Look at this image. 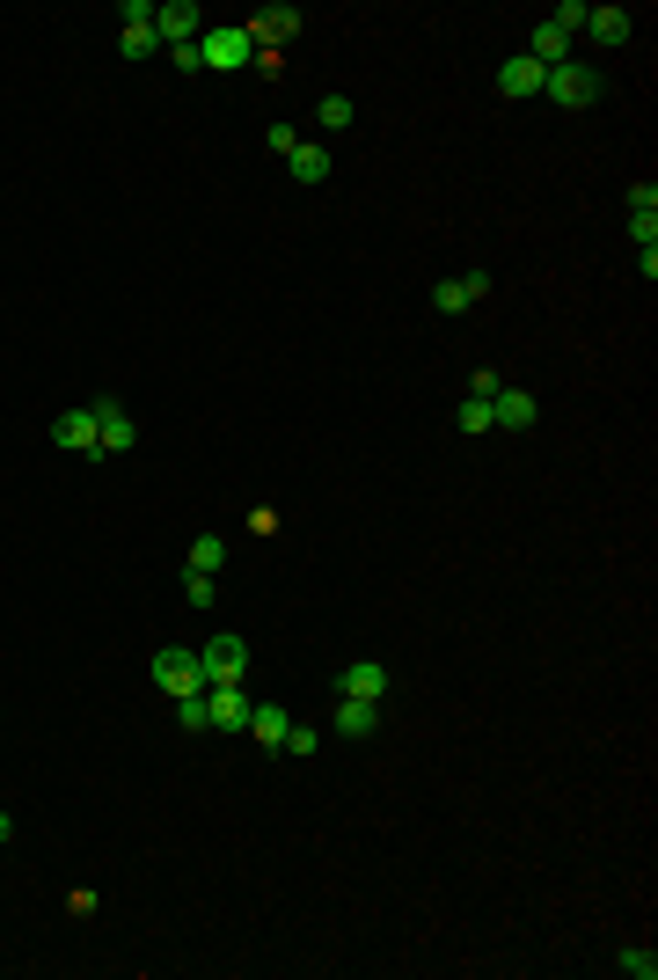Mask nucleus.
<instances>
[{"label": "nucleus", "mask_w": 658, "mask_h": 980, "mask_svg": "<svg viewBox=\"0 0 658 980\" xmlns=\"http://www.w3.org/2000/svg\"><path fill=\"white\" fill-rule=\"evenodd\" d=\"M154 51H161L154 29H124V59H154Z\"/></svg>", "instance_id": "a878e982"}, {"label": "nucleus", "mask_w": 658, "mask_h": 980, "mask_svg": "<svg viewBox=\"0 0 658 980\" xmlns=\"http://www.w3.org/2000/svg\"><path fill=\"white\" fill-rule=\"evenodd\" d=\"M198 59H205V74H242L249 59H256V45H249L242 23H205V37H198Z\"/></svg>", "instance_id": "f257e3e1"}, {"label": "nucleus", "mask_w": 658, "mask_h": 980, "mask_svg": "<svg viewBox=\"0 0 658 980\" xmlns=\"http://www.w3.org/2000/svg\"><path fill=\"white\" fill-rule=\"evenodd\" d=\"M286 732H292V717L278 710V703H256V710H249V739H264V746H286Z\"/></svg>", "instance_id": "f3484780"}, {"label": "nucleus", "mask_w": 658, "mask_h": 980, "mask_svg": "<svg viewBox=\"0 0 658 980\" xmlns=\"http://www.w3.org/2000/svg\"><path fill=\"white\" fill-rule=\"evenodd\" d=\"M476 300H490V271H468V278H439V286H432V308H439V315H468Z\"/></svg>", "instance_id": "6e6552de"}, {"label": "nucleus", "mask_w": 658, "mask_h": 980, "mask_svg": "<svg viewBox=\"0 0 658 980\" xmlns=\"http://www.w3.org/2000/svg\"><path fill=\"white\" fill-rule=\"evenodd\" d=\"M219 564H227V535H198L191 541V571H213L219 578Z\"/></svg>", "instance_id": "a211bd4d"}, {"label": "nucleus", "mask_w": 658, "mask_h": 980, "mask_svg": "<svg viewBox=\"0 0 658 980\" xmlns=\"http://www.w3.org/2000/svg\"><path fill=\"white\" fill-rule=\"evenodd\" d=\"M315 124H322V132H344V124H351V96H322Z\"/></svg>", "instance_id": "4be33fe9"}, {"label": "nucleus", "mask_w": 658, "mask_h": 980, "mask_svg": "<svg viewBox=\"0 0 658 980\" xmlns=\"http://www.w3.org/2000/svg\"><path fill=\"white\" fill-rule=\"evenodd\" d=\"M146 673H154V688H161V695H198V688H205V673H198V652H154V666H146Z\"/></svg>", "instance_id": "39448f33"}, {"label": "nucleus", "mask_w": 658, "mask_h": 980, "mask_svg": "<svg viewBox=\"0 0 658 980\" xmlns=\"http://www.w3.org/2000/svg\"><path fill=\"white\" fill-rule=\"evenodd\" d=\"M249 45L256 51H278L286 45V37H300V8H286V0H271V8H256V15H249Z\"/></svg>", "instance_id": "0eeeda50"}, {"label": "nucleus", "mask_w": 658, "mask_h": 980, "mask_svg": "<svg viewBox=\"0 0 658 980\" xmlns=\"http://www.w3.org/2000/svg\"><path fill=\"white\" fill-rule=\"evenodd\" d=\"M169 59H176V74H205V59H198V45H176Z\"/></svg>", "instance_id": "7c9ffc66"}, {"label": "nucleus", "mask_w": 658, "mask_h": 980, "mask_svg": "<svg viewBox=\"0 0 658 980\" xmlns=\"http://www.w3.org/2000/svg\"><path fill=\"white\" fill-rule=\"evenodd\" d=\"M454 425H462V432H498V425H490V395H462Z\"/></svg>", "instance_id": "aec40b11"}, {"label": "nucleus", "mask_w": 658, "mask_h": 980, "mask_svg": "<svg viewBox=\"0 0 658 980\" xmlns=\"http://www.w3.org/2000/svg\"><path fill=\"white\" fill-rule=\"evenodd\" d=\"M630 242L636 249H658V213H630Z\"/></svg>", "instance_id": "393cba45"}, {"label": "nucleus", "mask_w": 658, "mask_h": 980, "mask_svg": "<svg viewBox=\"0 0 658 980\" xmlns=\"http://www.w3.org/2000/svg\"><path fill=\"white\" fill-rule=\"evenodd\" d=\"M614 966H622L630 980H658V952H651V944H630V952H614Z\"/></svg>", "instance_id": "6ab92c4d"}, {"label": "nucleus", "mask_w": 658, "mask_h": 980, "mask_svg": "<svg viewBox=\"0 0 658 980\" xmlns=\"http://www.w3.org/2000/svg\"><path fill=\"white\" fill-rule=\"evenodd\" d=\"M96 900H103L96 885H73V893H67V907H73V915H96Z\"/></svg>", "instance_id": "c756f323"}, {"label": "nucleus", "mask_w": 658, "mask_h": 980, "mask_svg": "<svg viewBox=\"0 0 658 980\" xmlns=\"http://www.w3.org/2000/svg\"><path fill=\"white\" fill-rule=\"evenodd\" d=\"M154 37H161V45H198V37H205V8H198V0H161V8H154Z\"/></svg>", "instance_id": "423d86ee"}, {"label": "nucleus", "mask_w": 658, "mask_h": 980, "mask_svg": "<svg viewBox=\"0 0 658 980\" xmlns=\"http://www.w3.org/2000/svg\"><path fill=\"white\" fill-rule=\"evenodd\" d=\"M154 8H161V0H124L118 23H124V29H154Z\"/></svg>", "instance_id": "b1692460"}, {"label": "nucleus", "mask_w": 658, "mask_h": 980, "mask_svg": "<svg viewBox=\"0 0 658 980\" xmlns=\"http://www.w3.org/2000/svg\"><path fill=\"white\" fill-rule=\"evenodd\" d=\"M541 96L563 103V110H585V103H600V74H593L585 59H563V67L541 74Z\"/></svg>", "instance_id": "f03ea898"}, {"label": "nucleus", "mask_w": 658, "mask_h": 980, "mask_svg": "<svg viewBox=\"0 0 658 980\" xmlns=\"http://www.w3.org/2000/svg\"><path fill=\"white\" fill-rule=\"evenodd\" d=\"M630 29H636L630 8H585V37L593 45H630Z\"/></svg>", "instance_id": "4468645a"}, {"label": "nucleus", "mask_w": 658, "mask_h": 980, "mask_svg": "<svg viewBox=\"0 0 658 980\" xmlns=\"http://www.w3.org/2000/svg\"><path fill=\"white\" fill-rule=\"evenodd\" d=\"M286 162H292V176H300V183H330V169H337V162H330V147H315V140H300Z\"/></svg>", "instance_id": "dca6fc26"}, {"label": "nucleus", "mask_w": 658, "mask_h": 980, "mask_svg": "<svg viewBox=\"0 0 658 980\" xmlns=\"http://www.w3.org/2000/svg\"><path fill=\"white\" fill-rule=\"evenodd\" d=\"M337 695H366V703H381V695H388V666H373V659L344 666V673H337Z\"/></svg>", "instance_id": "2eb2a0df"}, {"label": "nucleus", "mask_w": 658, "mask_h": 980, "mask_svg": "<svg viewBox=\"0 0 658 980\" xmlns=\"http://www.w3.org/2000/svg\"><path fill=\"white\" fill-rule=\"evenodd\" d=\"M549 23H557L563 37L578 45V37H585V0H563V8H557V15H549Z\"/></svg>", "instance_id": "5701e85b"}, {"label": "nucleus", "mask_w": 658, "mask_h": 980, "mask_svg": "<svg viewBox=\"0 0 658 980\" xmlns=\"http://www.w3.org/2000/svg\"><path fill=\"white\" fill-rule=\"evenodd\" d=\"M278 754H292V761H308V754H315V732H308V725H292V732H286V746H278Z\"/></svg>", "instance_id": "cd10ccee"}, {"label": "nucleus", "mask_w": 658, "mask_h": 980, "mask_svg": "<svg viewBox=\"0 0 658 980\" xmlns=\"http://www.w3.org/2000/svg\"><path fill=\"white\" fill-rule=\"evenodd\" d=\"M264 147H271V154H292V147H300V132H292V124H271Z\"/></svg>", "instance_id": "c85d7f7f"}, {"label": "nucleus", "mask_w": 658, "mask_h": 980, "mask_svg": "<svg viewBox=\"0 0 658 980\" xmlns=\"http://www.w3.org/2000/svg\"><path fill=\"white\" fill-rule=\"evenodd\" d=\"M630 213H658V183H636V191H630Z\"/></svg>", "instance_id": "473e14b6"}, {"label": "nucleus", "mask_w": 658, "mask_h": 980, "mask_svg": "<svg viewBox=\"0 0 658 980\" xmlns=\"http://www.w3.org/2000/svg\"><path fill=\"white\" fill-rule=\"evenodd\" d=\"M498 389H505V373H490V367L468 373V395H498Z\"/></svg>", "instance_id": "2f4dec72"}, {"label": "nucleus", "mask_w": 658, "mask_h": 980, "mask_svg": "<svg viewBox=\"0 0 658 980\" xmlns=\"http://www.w3.org/2000/svg\"><path fill=\"white\" fill-rule=\"evenodd\" d=\"M198 673H205V688H235L249 673V644L227 630V637H213V644H198Z\"/></svg>", "instance_id": "7ed1b4c3"}, {"label": "nucleus", "mask_w": 658, "mask_h": 980, "mask_svg": "<svg viewBox=\"0 0 658 980\" xmlns=\"http://www.w3.org/2000/svg\"><path fill=\"white\" fill-rule=\"evenodd\" d=\"M176 725H183V732H213V717H205V688H198V695H176Z\"/></svg>", "instance_id": "412c9836"}, {"label": "nucleus", "mask_w": 658, "mask_h": 980, "mask_svg": "<svg viewBox=\"0 0 658 980\" xmlns=\"http://www.w3.org/2000/svg\"><path fill=\"white\" fill-rule=\"evenodd\" d=\"M8 834H15V820H8V812H0V841H8Z\"/></svg>", "instance_id": "72a5a7b5"}, {"label": "nucleus", "mask_w": 658, "mask_h": 980, "mask_svg": "<svg viewBox=\"0 0 658 980\" xmlns=\"http://www.w3.org/2000/svg\"><path fill=\"white\" fill-rule=\"evenodd\" d=\"M330 732H337V739H373V732H381V703H366V695H337Z\"/></svg>", "instance_id": "9d476101"}, {"label": "nucleus", "mask_w": 658, "mask_h": 980, "mask_svg": "<svg viewBox=\"0 0 658 980\" xmlns=\"http://www.w3.org/2000/svg\"><path fill=\"white\" fill-rule=\"evenodd\" d=\"M535 417H541V403L527 389H498L490 395V425H498V432H527Z\"/></svg>", "instance_id": "f8f14e48"}, {"label": "nucleus", "mask_w": 658, "mask_h": 980, "mask_svg": "<svg viewBox=\"0 0 658 980\" xmlns=\"http://www.w3.org/2000/svg\"><path fill=\"white\" fill-rule=\"evenodd\" d=\"M140 446V425L118 395H96V454H132Z\"/></svg>", "instance_id": "20e7f679"}, {"label": "nucleus", "mask_w": 658, "mask_h": 980, "mask_svg": "<svg viewBox=\"0 0 658 980\" xmlns=\"http://www.w3.org/2000/svg\"><path fill=\"white\" fill-rule=\"evenodd\" d=\"M541 74H549V67H535L527 51H512L505 67H498V96H505V103H527V96H541Z\"/></svg>", "instance_id": "9b49d317"}, {"label": "nucleus", "mask_w": 658, "mask_h": 980, "mask_svg": "<svg viewBox=\"0 0 658 980\" xmlns=\"http://www.w3.org/2000/svg\"><path fill=\"white\" fill-rule=\"evenodd\" d=\"M249 710H256V703L242 695V681H235V688H205V717H213V732H249Z\"/></svg>", "instance_id": "1a4fd4ad"}, {"label": "nucleus", "mask_w": 658, "mask_h": 980, "mask_svg": "<svg viewBox=\"0 0 658 980\" xmlns=\"http://www.w3.org/2000/svg\"><path fill=\"white\" fill-rule=\"evenodd\" d=\"M51 440L67 446V454H96V403H81V410H59Z\"/></svg>", "instance_id": "ddd939ff"}, {"label": "nucleus", "mask_w": 658, "mask_h": 980, "mask_svg": "<svg viewBox=\"0 0 658 980\" xmlns=\"http://www.w3.org/2000/svg\"><path fill=\"white\" fill-rule=\"evenodd\" d=\"M213 571H191V586H183V600H191V608H213Z\"/></svg>", "instance_id": "bb28decb"}]
</instances>
